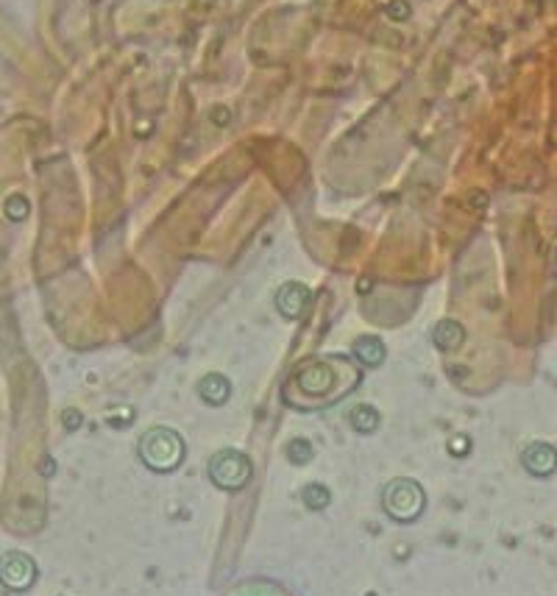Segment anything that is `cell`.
<instances>
[{
    "instance_id": "9",
    "label": "cell",
    "mask_w": 557,
    "mask_h": 596,
    "mask_svg": "<svg viewBox=\"0 0 557 596\" xmlns=\"http://www.w3.org/2000/svg\"><path fill=\"white\" fill-rule=\"evenodd\" d=\"M349 424L354 432L371 435L376 427H380V412H376V407H371V404H354L349 410Z\"/></svg>"
},
{
    "instance_id": "12",
    "label": "cell",
    "mask_w": 557,
    "mask_h": 596,
    "mask_svg": "<svg viewBox=\"0 0 557 596\" xmlns=\"http://www.w3.org/2000/svg\"><path fill=\"white\" fill-rule=\"evenodd\" d=\"M315 457V449L307 438H293L287 443V460L295 463V466H307L310 460Z\"/></svg>"
},
{
    "instance_id": "4",
    "label": "cell",
    "mask_w": 557,
    "mask_h": 596,
    "mask_svg": "<svg viewBox=\"0 0 557 596\" xmlns=\"http://www.w3.org/2000/svg\"><path fill=\"white\" fill-rule=\"evenodd\" d=\"M310 298H312V293H310L307 285L287 282V285L278 287V293H276V310L293 321V318H298L304 312V307L310 304Z\"/></svg>"
},
{
    "instance_id": "5",
    "label": "cell",
    "mask_w": 557,
    "mask_h": 596,
    "mask_svg": "<svg viewBox=\"0 0 557 596\" xmlns=\"http://www.w3.org/2000/svg\"><path fill=\"white\" fill-rule=\"evenodd\" d=\"M34 563L26 558V554H6L0 561V580L12 588H28L34 583Z\"/></svg>"
},
{
    "instance_id": "1",
    "label": "cell",
    "mask_w": 557,
    "mask_h": 596,
    "mask_svg": "<svg viewBox=\"0 0 557 596\" xmlns=\"http://www.w3.org/2000/svg\"><path fill=\"white\" fill-rule=\"evenodd\" d=\"M139 457L153 471H173L184 460V443L178 438V432L153 427L139 438Z\"/></svg>"
},
{
    "instance_id": "6",
    "label": "cell",
    "mask_w": 557,
    "mask_h": 596,
    "mask_svg": "<svg viewBox=\"0 0 557 596\" xmlns=\"http://www.w3.org/2000/svg\"><path fill=\"white\" fill-rule=\"evenodd\" d=\"M522 463L535 476H549L557 468V451L549 443H532V446L524 449Z\"/></svg>"
},
{
    "instance_id": "3",
    "label": "cell",
    "mask_w": 557,
    "mask_h": 596,
    "mask_svg": "<svg viewBox=\"0 0 557 596\" xmlns=\"http://www.w3.org/2000/svg\"><path fill=\"white\" fill-rule=\"evenodd\" d=\"M209 480L217 488H224V490L243 488L251 480V463H248V457L243 451H234V449L217 451L212 460H209Z\"/></svg>"
},
{
    "instance_id": "7",
    "label": "cell",
    "mask_w": 557,
    "mask_h": 596,
    "mask_svg": "<svg viewBox=\"0 0 557 596\" xmlns=\"http://www.w3.org/2000/svg\"><path fill=\"white\" fill-rule=\"evenodd\" d=\"M198 396L207 404H226L231 396V385L224 373H207L201 382H198Z\"/></svg>"
},
{
    "instance_id": "13",
    "label": "cell",
    "mask_w": 557,
    "mask_h": 596,
    "mask_svg": "<svg viewBox=\"0 0 557 596\" xmlns=\"http://www.w3.org/2000/svg\"><path fill=\"white\" fill-rule=\"evenodd\" d=\"M65 424H67L70 429H75L78 424H82V415H78L75 410H67V412H65Z\"/></svg>"
},
{
    "instance_id": "11",
    "label": "cell",
    "mask_w": 557,
    "mask_h": 596,
    "mask_svg": "<svg viewBox=\"0 0 557 596\" xmlns=\"http://www.w3.org/2000/svg\"><path fill=\"white\" fill-rule=\"evenodd\" d=\"M302 499H304V505H307L310 510H324V507H329V502H332V493H329V488L321 485V482H310V485L302 490Z\"/></svg>"
},
{
    "instance_id": "2",
    "label": "cell",
    "mask_w": 557,
    "mask_h": 596,
    "mask_svg": "<svg viewBox=\"0 0 557 596\" xmlns=\"http://www.w3.org/2000/svg\"><path fill=\"white\" fill-rule=\"evenodd\" d=\"M382 502L390 519L412 522L424 510V488L412 480H393L382 493Z\"/></svg>"
},
{
    "instance_id": "10",
    "label": "cell",
    "mask_w": 557,
    "mask_h": 596,
    "mask_svg": "<svg viewBox=\"0 0 557 596\" xmlns=\"http://www.w3.org/2000/svg\"><path fill=\"white\" fill-rule=\"evenodd\" d=\"M463 337H466V332H463V326L457 324V321H441V324L435 326V332H432L435 346L443 349V351L457 349V346L463 343Z\"/></svg>"
},
{
    "instance_id": "8",
    "label": "cell",
    "mask_w": 557,
    "mask_h": 596,
    "mask_svg": "<svg viewBox=\"0 0 557 596\" xmlns=\"http://www.w3.org/2000/svg\"><path fill=\"white\" fill-rule=\"evenodd\" d=\"M385 343L380 341L376 334H365V337H357L354 341V357L360 360L365 368H376L385 363Z\"/></svg>"
}]
</instances>
